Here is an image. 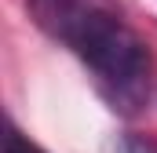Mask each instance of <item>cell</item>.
I'll return each instance as SVG.
<instances>
[{
    "mask_svg": "<svg viewBox=\"0 0 157 153\" xmlns=\"http://www.w3.org/2000/svg\"><path fill=\"white\" fill-rule=\"evenodd\" d=\"M51 40L88 66L95 91L121 117H139L154 95V55L113 0H26Z\"/></svg>",
    "mask_w": 157,
    "mask_h": 153,
    "instance_id": "obj_1",
    "label": "cell"
},
{
    "mask_svg": "<svg viewBox=\"0 0 157 153\" xmlns=\"http://www.w3.org/2000/svg\"><path fill=\"white\" fill-rule=\"evenodd\" d=\"M121 153H157V142L146 139V135H124Z\"/></svg>",
    "mask_w": 157,
    "mask_h": 153,
    "instance_id": "obj_3",
    "label": "cell"
},
{
    "mask_svg": "<svg viewBox=\"0 0 157 153\" xmlns=\"http://www.w3.org/2000/svg\"><path fill=\"white\" fill-rule=\"evenodd\" d=\"M4 153H44L40 146H33L26 135H18L15 128H7V139H4Z\"/></svg>",
    "mask_w": 157,
    "mask_h": 153,
    "instance_id": "obj_2",
    "label": "cell"
}]
</instances>
